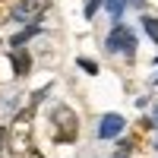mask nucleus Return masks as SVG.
Instances as JSON below:
<instances>
[{
    "label": "nucleus",
    "mask_w": 158,
    "mask_h": 158,
    "mask_svg": "<svg viewBox=\"0 0 158 158\" xmlns=\"http://www.w3.org/2000/svg\"><path fill=\"white\" fill-rule=\"evenodd\" d=\"M79 63H82V67H85L89 73H98V67H95V63H92V60H79Z\"/></svg>",
    "instance_id": "nucleus-12"
},
{
    "label": "nucleus",
    "mask_w": 158,
    "mask_h": 158,
    "mask_svg": "<svg viewBox=\"0 0 158 158\" xmlns=\"http://www.w3.org/2000/svg\"><path fill=\"white\" fill-rule=\"evenodd\" d=\"M51 127H54V142H73L79 136V117L67 104H57L51 111Z\"/></svg>",
    "instance_id": "nucleus-2"
},
{
    "label": "nucleus",
    "mask_w": 158,
    "mask_h": 158,
    "mask_svg": "<svg viewBox=\"0 0 158 158\" xmlns=\"http://www.w3.org/2000/svg\"><path fill=\"white\" fill-rule=\"evenodd\" d=\"M13 63H16V76H29V67H32V60H29V54H25V51H16Z\"/></svg>",
    "instance_id": "nucleus-6"
},
{
    "label": "nucleus",
    "mask_w": 158,
    "mask_h": 158,
    "mask_svg": "<svg viewBox=\"0 0 158 158\" xmlns=\"http://www.w3.org/2000/svg\"><path fill=\"white\" fill-rule=\"evenodd\" d=\"M44 6H48V0H19L13 19H16V22H35L44 13Z\"/></svg>",
    "instance_id": "nucleus-4"
},
{
    "label": "nucleus",
    "mask_w": 158,
    "mask_h": 158,
    "mask_svg": "<svg viewBox=\"0 0 158 158\" xmlns=\"http://www.w3.org/2000/svg\"><path fill=\"white\" fill-rule=\"evenodd\" d=\"M104 3V0H89V6H85V16H95V10Z\"/></svg>",
    "instance_id": "nucleus-10"
},
{
    "label": "nucleus",
    "mask_w": 158,
    "mask_h": 158,
    "mask_svg": "<svg viewBox=\"0 0 158 158\" xmlns=\"http://www.w3.org/2000/svg\"><path fill=\"white\" fill-rule=\"evenodd\" d=\"M13 13H16V3L13 0H0V25H6L13 19Z\"/></svg>",
    "instance_id": "nucleus-7"
},
{
    "label": "nucleus",
    "mask_w": 158,
    "mask_h": 158,
    "mask_svg": "<svg viewBox=\"0 0 158 158\" xmlns=\"http://www.w3.org/2000/svg\"><path fill=\"white\" fill-rule=\"evenodd\" d=\"M6 139H10V130H3V127H0V152H3V146H6Z\"/></svg>",
    "instance_id": "nucleus-11"
},
{
    "label": "nucleus",
    "mask_w": 158,
    "mask_h": 158,
    "mask_svg": "<svg viewBox=\"0 0 158 158\" xmlns=\"http://www.w3.org/2000/svg\"><path fill=\"white\" fill-rule=\"evenodd\" d=\"M6 149L13 155H29L32 152V108H25V111L16 114V120H13V127H10Z\"/></svg>",
    "instance_id": "nucleus-1"
},
{
    "label": "nucleus",
    "mask_w": 158,
    "mask_h": 158,
    "mask_svg": "<svg viewBox=\"0 0 158 158\" xmlns=\"http://www.w3.org/2000/svg\"><path fill=\"white\" fill-rule=\"evenodd\" d=\"M117 133H123V117L120 114H104L98 123V136L101 139H114Z\"/></svg>",
    "instance_id": "nucleus-5"
},
{
    "label": "nucleus",
    "mask_w": 158,
    "mask_h": 158,
    "mask_svg": "<svg viewBox=\"0 0 158 158\" xmlns=\"http://www.w3.org/2000/svg\"><path fill=\"white\" fill-rule=\"evenodd\" d=\"M142 25L152 35V41H158V16H142Z\"/></svg>",
    "instance_id": "nucleus-8"
},
{
    "label": "nucleus",
    "mask_w": 158,
    "mask_h": 158,
    "mask_svg": "<svg viewBox=\"0 0 158 158\" xmlns=\"http://www.w3.org/2000/svg\"><path fill=\"white\" fill-rule=\"evenodd\" d=\"M108 3V10L114 13V16H120V6H123V0H104Z\"/></svg>",
    "instance_id": "nucleus-9"
},
{
    "label": "nucleus",
    "mask_w": 158,
    "mask_h": 158,
    "mask_svg": "<svg viewBox=\"0 0 158 158\" xmlns=\"http://www.w3.org/2000/svg\"><path fill=\"white\" fill-rule=\"evenodd\" d=\"M133 44H136L133 32H130L127 25L117 22V25H114V32L108 35V51H111V54H120V51H123V54H133Z\"/></svg>",
    "instance_id": "nucleus-3"
}]
</instances>
